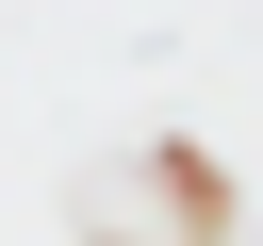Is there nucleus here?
I'll return each instance as SVG.
<instances>
[{
    "mask_svg": "<svg viewBox=\"0 0 263 246\" xmlns=\"http://www.w3.org/2000/svg\"><path fill=\"white\" fill-rule=\"evenodd\" d=\"M148 180H164V197H181V230H230V180H214V164H197V148H148Z\"/></svg>",
    "mask_w": 263,
    "mask_h": 246,
    "instance_id": "f257e3e1",
    "label": "nucleus"
}]
</instances>
